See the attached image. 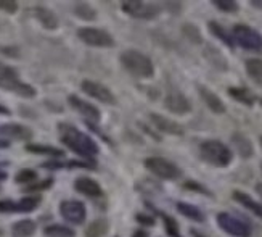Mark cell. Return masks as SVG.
Listing matches in <instances>:
<instances>
[{"mask_svg":"<svg viewBox=\"0 0 262 237\" xmlns=\"http://www.w3.org/2000/svg\"><path fill=\"white\" fill-rule=\"evenodd\" d=\"M26 150L31 153H37V155H47V156H63L64 152L56 149L52 145H42V144H28Z\"/></svg>","mask_w":262,"mask_h":237,"instance_id":"83f0119b","label":"cell"},{"mask_svg":"<svg viewBox=\"0 0 262 237\" xmlns=\"http://www.w3.org/2000/svg\"><path fill=\"white\" fill-rule=\"evenodd\" d=\"M74 15L77 18H81L84 21H95L97 19V11L92 5H89V4H84V2H77L74 4Z\"/></svg>","mask_w":262,"mask_h":237,"instance_id":"f1b7e54d","label":"cell"},{"mask_svg":"<svg viewBox=\"0 0 262 237\" xmlns=\"http://www.w3.org/2000/svg\"><path fill=\"white\" fill-rule=\"evenodd\" d=\"M81 89L89 97H92L105 105H116V102H118L115 94H113L106 86L95 83V81H90V79H84L81 83Z\"/></svg>","mask_w":262,"mask_h":237,"instance_id":"30bf717a","label":"cell"},{"mask_svg":"<svg viewBox=\"0 0 262 237\" xmlns=\"http://www.w3.org/2000/svg\"><path fill=\"white\" fill-rule=\"evenodd\" d=\"M256 192H257V195L262 199V183H259V184H256Z\"/></svg>","mask_w":262,"mask_h":237,"instance_id":"ee69618b","label":"cell"},{"mask_svg":"<svg viewBox=\"0 0 262 237\" xmlns=\"http://www.w3.org/2000/svg\"><path fill=\"white\" fill-rule=\"evenodd\" d=\"M77 37L81 39L84 44L90 45V47H98V49H110L115 45V39L113 36L100 28H90V26H84L77 29Z\"/></svg>","mask_w":262,"mask_h":237,"instance_id":"52a82bcc","label":"cell"},{"mask_svg":"<svg viewBox=\"0 0 262 237\" xmlns=\"http://www.w3.org/2000/svg\"><path fill=\"white\" fill-rule=\"evenodd\" d=\"M259 144H260V149H262V135H260V137H259Z\"/></svg>","mask_w":262,"mask_h":237,"instance_id":"7dc6e473","label":"cell"},{"mask_svg":"<svg viewBox=\"0 0 262 237\" xmlns=\"http://www.w3.org/2000/svg\"><path fill=\"white\" fill-rule=\"evenodd\" d=\"M150 121H151V126L163 134L176 135V137H182V135L185 134V129L182 128L177 121L170 120L167 116H163V115H158V113H150Z\"/></svg>","mask_w":262,"mask_h":237,"instance_id":"5bb4252c","label":"cell"},{"mask_svg":"<svg viewBox=\"0 0 262 237\" xmlns=\"http://www.w3.org/2000/svg\"><path fill=\"white\" fill-rule=\"evenodd\" d=\"M58 134H60V141L68 149H71L74 153L81 155L87 162L95 163L94 158L95 155H98V145L89 134L79 131L77 128L71 126L68 123L58 124Z\"/></svg>","mask_w":262,"mask_h":237,"instance_id":"6da1fadb","label":"cell"},{"mask_svg":"<svg viewBox=\"0 0 262 237\" xmlns=\"http://www.w3.org/2000/svg\"><path fill=\"white\" fill-rule=\"evenodd\" d=\"M200 156L203 162H206L211 166L227 168L233 160V152L224 142L209 139L200 144Z\"/></svg>","mask_w":262,"mask_h":237,"instance_id":"3957f363","label":"cell"},{"mask_svg":"<svg viewBox=\"0 0 262 237\" xmlns=\"http://www.w3.org/2000/svg\"><path fill=\"white\" fill-rule=\"evenodd\" d=\"M184 187L187 190H193V192H198V194H203V195H209L212 197V194L208 190V187H204L203 184L196 183V181H187V183L184 184Z\"/></svg>","mask_w":262,"mask_h":237,"instance_id":"e575fe53","label":"cell"},{"mask_svg":"<svg viewBox=\"0 0 262 237\" xmlns=\"http://www.w3.org/2000/svg\"><path fill=\"white\" fill-rule=\"evenodd\" d=\"M40 203L39 197H26L18 202L15 200H0V213H29L36 210Z\"/></svg>","mask_w":262,"mask_h":237,"instance_id":"8fae6325","label":"cell"},{"mask_svg":"<svg viewBox=\"0 0 262 237\" xmlns=\"http://www.w3.org/2000/svg\"><path fill=\"white\" fill-rule=\"evenodd\" d=\"M164 107L174 115H187L191 111V102L179 90H170L164 97Z\"/></svg>","mask_w":262,"mask_h":237,"instance_id":"4fadbf2b","label":"cell"},{"mask_svg":"<svg viewBox=\"0 0 262 237\" xmlns=\"http://www.w3.org/2000/svg\"><path fill=\"white\" fill-rule=\"evenodd\" d=\"M7 179V173L5 171H0V181H5Z\"/></svg>","mask_w":262,"mask_h":237,"instance_id":"bcb514c9","label":"cell"},{"mask_svg":"<svg viewBox=\"0 0 262 237\" xmlns=\"http://www.w3.org/2000/svg\"><path fill=\"white\" fill-rule=\"evenodd\" d=\"M191 235H193V237H204V235H203V234H200L198 231H191Z\"/></svg>","mask_w":262,"mask_h":237,"instance_id":"f6af8a7d","label":"cell"},{"mask_svg":"<svg viewBox=\"0 0 262 237\" xmlns=\"http://www.w3.org/2000/svg\"><path fill=\"white\" fill-rule=\"evenodd\" d=\"M68 104H70L71 108H74L77 113H81L82 116H85L87 120L90 121H100L101 120V115H100V110L92 105L90 102H85L84 98L77 97V95H70L68 97Z\"/></svg>","mask_w":262,"mask_h":237,"instance_id":"9a60e30c","label":"cell"},{"mask_svg":"<svg viewBox=\"0 0 262 237\" xmlns=\"http://www.w3.org/2000/svg\"><path fill=\"white\" fill-rule=\"evenodd\" d=\"M248 77L253 83L262 86V58H248L245 63Z\"/></svg>","mask_w":262,"mask_h":237,"instance_id":"d4e9b609","label":"cell"},{"mask_svg":"<svg viewBox=\"0 0 262 237\" xmlns=\"http://www.w3.org/2000/svg\"><path fill=\"white\" fill-rule=\"evenodd\" d=\"M52 184H53V179H45V181H42V183H37V184H31V186H28L25 190H28V192H34V190H45V189H49Z\"/></svg>","mask_w":262,"mask_h":237,"instance_id":"8d00e7d4","label":"cell"},{"mask_svg":"<svg viewBox=\"0 0 262 237\" xmlns=\"http://www.w3.org/2000/svg\"><path fill=\"white\" fill-rule=\"evenodd\" d=\"M0 89L25 98H32L37 94V90L31 84L21 81L18 71L13 66H8L5 63H0Z\"/></svg>","mask_w":262,"mask_h":237,"instance_id":"277c9868","label":"cell"},{"mask_svg":"<svg viewBox=\"0 0 262 237\" xmlns=\"http://www.w3.org/2000/svg\"><path fill=\"white\" fill-rule=\"evenodd\" d=\"M135 220L139 221L140 224H143V226H153L155 224V218L151 216V214H142V213H139L135 216Z\"/></svg>","mask_w":262,"mask_h":237,"instance_id":"f35d334b","label":"cell"},{"mask_svg":"<svg viewBox=\"0 0 262 237\" xmlns=\"http://www.w3.org/2000/svg\"><path fill=\"white\" fill-rule=\"evenodd\" d=\"M74 189L79 192V194L87 195V197H100L101 195V187L97 181L90 179V177H77L74 183Z\"/></svg>","mask_w":262,"mask_h":237,"instance_id":"ffe728a7","label":"cell"},{"mask_svg":"<svg viewBox=\"0 0 262 237\" xmlns=\"http://www.w3.org/2000/svg\"><path fill=\"white\" fill-rule=\"evenodd\" d=\"M227 94H229L235 102H238V104H242L245 107H254L257 102V97L248 87H240V86L229 87Z\"/></svg>","mask_w":262,"mask_h":237,"instance_id":"7402d4cb","label":"cell"},{"mask_svg":"<svg viewBox=\"0 0 262 237\" xmlns=\"http://www.w3.org/2000/svg\"><path fill=\"white\" fill-rule=\"evenodd\" d=\"M122 68L129 74L139 79H151L155 76V65L150 56L139 50H124L119 55Z\"/></svg>","mask_w":262,"mask_h":237,"instance_id":"7a4b0ae2","label":"cell"},{"mask_svg":"<svg viewBox=\"0 0 262 237\" xmlns=\"http://www.w3.org/2000/svg\"><path fill=\"white\" fill-rule=\"evenodd\" d=\"M249 5H251L253 8H256V10H262V0H251Z\"/></svg>","mask_w":262,"mask_h":237,"instance_id":"60d3db41","label":"cell"},{"mask_svg":"<svg viewBox=\"0 0 262 237\" xmlns=\"http://www.w3.org/2000/svg\"><path fill=\"white\" fill-rule=\"evenodd\" d=\"M106 232H108V221L100 218L89 224V228L85 229V237H103Z\"/></svg>","mask_w":262,"mask_h":237,"instance_id":"f546056e","label":"cell"},{"mask_svg":"<svg viewBox=\"0 0 262 237\" xmlns=\"http://www.w3.org/2000/svg\"><path fill=\"white\" fill-rule=\"evenodd\" d=\"M217 224H219V228L227 232V234H230L233 237H251L253 234V229H251V226H249L248 223L242 221L240 218H236L233 216V214L230 213H217Z\"/></svg>","mask_w":262,"mask_h":237,"instance_id":"9c48e42d","label":"cell"},{"mask_svg":"<svg viewBox=\"0 0 262 237\" xmlns=\"http://www.w3.org/2000/svg\"><path fill=\"white\" fill-rule=\"evenodd\" d=\"M177 210L180 211V214H184L185 218H188L191 221H196V223H203L204 221L203 211L198 207H195V205H190V203H185V202H179L177 203Z\"/></svg>","mask_w":262,"mask_h":237,"instance_id":"484cf974","label":"cell"},{"mask_svg":"<svg viewBox=\"0 0 262 237\" xmlns=\"http://www.w3.org/2000/svg\"><path fill=\"white\" fill-rule=\"evenodd\" d=\"M145 168L159 179L176 181L182 176V169L174 163L163 156H148L145 158Z\"/></svg>","mask_w":262,"mask_h":237,"instance_id":"8992f818","label":"cell"},{"mask_svg":"<svg viewBox=\"0 0 262 237\" xmlns=\"http://www.w3.org/2000/svg\"><path fill=\"white\" fill-rule=\"evenodd\" d=\"M132 237H150V235H148V232H146L145 229H137V231L132 234Z\"/></svg>","mask_w":262,"mask_h":237,"instance_id":"ab89813d","label":"cell"},{"mask_svg":"<svg viewBox=\"0 0 262 237\" xmlns=\"http://www.w3.org/2000/svg\"><path fill=\"white\" fill-rule=\"evenodd\" d=\"M34 232H36V223L31 220H21L11 228V235L13 237H31Z\"/></svg>","mask_w":262,"mask_h":237,"instance_id":"4316f807","label":"cell"},{"mask_svg":"<svg viewBox=\"0 0 262 237\" xmlns=\"http://www.w3.org/2000/svg\"><path fill=\"white\" fill-rule=\"evenodd\" d=\"M61 216L73 224H81L85 220V205L79 200H64L60 205Z\"/></svg>","mask_w":262,"mask_h":237,"instance_id":"7c38bea8","label":"cell"},{"mask_svg":"<svg viewBox=\"0 0 262 237\" xmlns=\"http://www.w3.org/2000/svg\"><path fill=\"white\" fill-rule=\"evenodd\" d=\"M121 8L129 16L143 21L155 19L159 15V11H161V8L156 4H148V2H142V0H126V2L121 4Z\"/></svg>","mask_w":262,"mask_h":237,"instance_id":"ba28073f","label":"cell"},{"mask_svg":"<svg viewBox=\"0 0 262 237\" xmlns=\"http://www.w3.org/2000/svg\"><path fill=\"white\" fill-rule=\"evenodd\" d=\"M8 147H10V141L0 137V149H8Z\"/></svg>","mask_w":262,"mask_h":237,"instance_id":"7bdbcfd3","label":"cell"},{"mask_svg":"<svg viewBox=\"0 0 262 237\" xmlns=\"http://www.w3.org/2000/svg\"><path fill=\"white\" fill-rule=\"evenodd\" d=\"M230 142L233 145V149L238 152V155H240L242 158H245V160H248V158H251L254 155V145L246 134L233 132L232 137H230Z\"/></svg>","mask_w":262,"mask_h":237,"instance_id":"ac0fdd59","label":"cell"},{"mask_svg":"<svg viewBox=\"0 0 262 237\" xmlns=\"http://www.w3.org/2000/svg\"><path fill=\"white\" fill-rule=\"evenodd\" d=\"M36 179H37V174L36 171H32V169H21L15 177L18 184H29V183H34Z\"/></svg>","mask_w":262,"mask_h":237,"instance_id":"836d02e7","label":"cell"},{"mask_svg":"<svg viewBox=\"0 0 262 237\" xmlns=\"http://www.w3.org/2000/svg\"><path fill=\"white\" fill-rule=\"evenodd\" d=\"M163 7H166V10L172 15H179L182 11V4L180 2H163Z\"/></svg>","mask_w":262,"mask_h":237,"instance_id":"74e56055","label":"cell"},{"mask_svg":"<svg viewBox=\"0 0 262 237\" xmlns=\"http://www.w3.org/2000/svg\"><path fill=\"white\" fill-rule=\"evenodd\" d=\"M196 90H198L201 100L206 104V107L214 113V115H224V113L227 111V107L222 102V98L215 92H212L211 89H208L206 86H203V84H198Z\"/></svg>","mask_w":262,"mask_h":237,"instance_id":"2e32d148","label":"cell"},{"mask_svg":"<svg viewBox=\"0 0 262 237\" xmlns=\"http://www.w3.org/2000/svg\"><path fill=\"white\" fill-rule=\"evenodd\" d=\"M0 135H4V139H15V141H29L32 137V131L28 126H23L18 123H7L0 126Z\"/></svg>","mask_w":262,"mask_h":237,"instance_id":"e0dca14e","label":"cell"},{"mask_svg":"<svg viewBox=\"0 0 262 237\" xmlns=\"http://www.w3.org/2000/svg\"><path fill=\"white\" fill-rule=\"evenodd\" d=\"M232 37L235 44H238L245 50L257 52V53L262 52V34L251 26L235 25L232 29Z\"/></svg>","mask_w":262,"mask_h":237,"instance_id":"5b68a950","label":"cell"},{"mask_svg":"<svg viewBox=\"0 0 262 237\" xmlns=\"http://www.w3.org/2000/svg\"><path fill=\"white\" fill-rule=\"evenodd\" d=\"M45 235L49 237H74V231L68 226H61V224H52L45 228Z\"/></svg>","mask_w":262,"mask_h":237,"instance_id":"1f68e13d","label":"cell"},{"mask_svg":"<svg viewBox=\"0 0 262 237\" xmlns=\"http://www.w3.org/2000/svg\"><path fill=\"white\" fill-rule=\"evenodd\" d=\"M34 16H36V19L40 23V25L45 28V29H56L58 28V18H56V15L53 13V11L47 7H42V5H37L34 7Z\"/></svg>","mask_w":262,"mask_h":237,"instance_id":"44dd1931","label":"cell"},{"mask_svg":"<svg viewBox=\"0 0 262 237\" xmlns=\"http://www.w3.org/2000/svg\"><path fill=\"white\" fill-rule=\"evenodd\" d=\"M208 28H209V31H211V34L214 37H217L224 45H227L229 49H235V41H233V37H232V32H229L227 31L222 25H219L217 21H214V19H211L209 23H208Z\"/></svg>","mask_w":262,"mask_h":237,"instance_id":"cb8c5ba5","label":"cell"},{"mask_svg":"<svg viewBox=\"0 0 262 237\" xmlns=\"http://www.w3.org/2000/svg\"><path fill=\"white\" fill-rule=\"evenodd\" d=\"M18 8H19V5H18V2H15V0H0V10L5 11L8 15H15Z\"/></svg>","mask_w":262,"mask_h":237,"instance_id":"d590c367","label":"cell"},{"mask_svg":"<svg viewBox=\"0 0 262 237\" xmlns=\"http://www.w3.org/2000/svg\"><path fill=\"white\" fill-rule=\"evenodd\" d=\"M233 199L240 203V205H243L246 210H249L253 214H256L257 218L262 220V203L260 202H256L251 195L245 194V192H242V190H235Z\"/></svg>","mask_w":262,"mask_h":237,"instance_id":"603a6c76","label":"cell"},{"mask_svg":"<svg viewBox=\"0 0 262 237\" xmlns=\"http://www.w3.org/2000/svg\"><path fill=\"white\" fill-rule=\"evenodd\" d=\"M203 55H204V58L209 62V65H212L217 71L229 70V62H227L224 53L217 47H214V45H206L203 50Z\"/></svg>","mask_w":262,"mask_h":237,"instance_id":"d6986e66","label":"cell"},{"mask_svg":"<svg viewBox=\"0 0 262 237\" xmlns=\"http://www.w3.org/2000/svg\"><path fill=\"white\" fill-rule=\"evenodd\" d=\"M182 34L188 39V42L195 44V45H201L203 44V36H201V31L198 26L191 25V23H187V25L182 26Z\"/></svg>","mask_w":262,"mask_h":237,"instance_id":"4dcf8cb0","label":"cell"},{"mask_svg":"<svg viewBox=\"0 0 262 237\" xmlns=\"http://www.w3.org/2000/svg\"><path fill=\"white\" fill-rule=\"evenodd\" d=\"M177 237H182V235H177Z\"/></svg>","mask_w":262,"mask_h":237,"instance_id":"681fc988","label":"cell"},{"mask_svg":"<svg viewBox=\"0 0 262 237\" xmlns=\"http://www.w3.org/2000/svg\"><path fill=\"white\" fill-rule=\"evenodd\" d=\"M0 115L10 116V115H11V111H10V108H7V107H4V105H0Z\"/></svg>","mask_w":262,"mask_h":237,"instance_id":"b9f144b4","label":"cell"},{"mask_svg":"<svg viewBox=\"0 0 262 237\" xmlns=\"http://www.w3.org/2000/svg\"><path fill=\"white\" fill-rule=\"evenodd\" d=\"M260 169H262V163H260Z\"/></svg>","mask_w":262,"mask_h":237,"instance_id":"c3c4849f","label":"cell"},{"mask_svg":"<svg viewBox=\"0 0 262 237\" xmlns=\"http://www.w3.org/2000/svg\"><path fill=\"white\" fill-rule=\"evenodd\" d=\"M212 5L224 13H236L240 10V5L235 0H212Z\"/></svg>","mask_w":262,"mask_h":237,"instance_id":"d6a6232c","label":"cell"}]
</instances>
